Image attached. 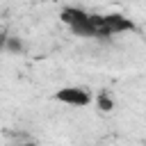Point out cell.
I'll return each mask as SVG.
<instances>
[{
  "label": "cell",
  "instance_id": "6da1fadb",
  "mask_svg": "<svg viewBox=\"0 0 146 146\" xmlns=\"http://www.w3.org/2000/svg\"><path fill=\"white\" fill-rule=\"evenodd\" d=\"M135 23L123 16V14H105L103 16V27H100V36H112L119 32H135Z\"/></svg>",
  "mask_w": 146,
  "mask_h": 146
},
{
  "label": "cell",
  "instance_id": "8992f818",
  "mask_svg": "<svg viewBox=\"0 0 146 146\" xmlns=\"http://www.w3.org/2000/svg\"><path fill=\"white\" fill-rule=\"evenodd\" d=\"M7 36H9V34H7L5 30H0V50H5V43H7Z\"/></svg>",
  "mask_w": 146,
  "mask_h": 146
},
{
  "label": "cell",
  "instance_id": "52a82bcc",
  "mask_svg": "<svg viewBox=\"0 0 146 146\" xmlns=\"http://www.w3.org/2000/svg\"><path fill=\"white\" fill-rule=\"evenodd\" d=\"M16 146H39L36 141H25V144H16Z\"/></svg>",
  "mask_w": 146,
  "mask_h": 146
},
{
  "label": "cell",
  "instance_id": "3957f363",
  "mask_svg": "<svg viewBox=\"0 0 146 146\" xmlns=\"http://www.w3.org/2000/svg\"><path fill=\"white\" fill-rule=\"evenodd\" d=\"M59 18H62V23H66L68 27H73V25H80V23L89 21V14L84 9H78V7H64L62 14H59Z\"/></svg>",
  "mask_w": 146,
  "mask_h": 146
},
{
  "label": "cell",
  "instance_id": "5b68a950",
  "mask_svg": "<svg viewBox=\"0 0 146 146\" xmlns=\"http://www.w3.org/2000/svg\"><path fill=\"white\" fill-rule=\"evenodd\" d=\"M5 50L11 52V55H21V52L25 50V41H23L21 36L9 34V36H7V43H5Z\"/></svg>",
  "mask_w": 146,
  "mask_h": 146
},
{
  "label": "cell",
  "instance_id": "277c9868",
  "mask_svg": "<svg viewBox=\"0 0 146 146\" xmlns=\"http://www.w3.org/2000/svg\"><path fill=\"white\" fill-rule=\"evenodd\" d=\"M96 107H98L103 114H110V112L114 110V98H112L107 91H98V96H96Z\"/></svg>",
  "mask_w": 146,
  "mask_h": 146
},
{
  "label": "cell",
  "instance_id": "7a4b0ae2",
  "mask_svg": "<svg viewBox=\"0 0 146 146\" xmlns=\"http://www.w3.org/2000/svg\"><path fill=\"white\" fill-rule=\"evenodd\" d=\"M55 100H59L64 105H73V107H87L91 103V96L82 87H62L55 94Z\"/></svg>",
  "mask_w": 146,
  "mask_h": 146
}]
</instances>
